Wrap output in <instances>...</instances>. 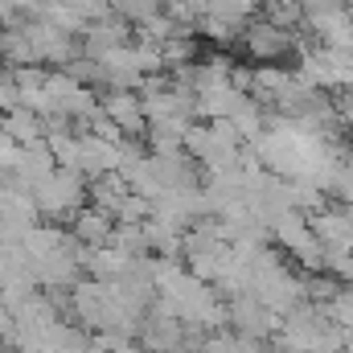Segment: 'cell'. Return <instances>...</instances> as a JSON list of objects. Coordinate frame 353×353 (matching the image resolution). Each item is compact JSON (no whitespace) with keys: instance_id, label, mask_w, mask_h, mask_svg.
I'll return each mask as SVG.
<instances>
[{"instance_id":"cell-1","label":"cell","mask_w":353,"mask_h":353,"mask_svg":"<svg viewBox=\"0 0 353 353\" xmlns=\"http://www.w3.org/2000/svg\"><path fill=\"white\" fill-rule=\"evenodd\" d=\"M33 205H37V218L54 222V226H58V218H74L87 205V176H79L74 169H54L33 189Z\"/></svg>"},{"instance_id":"cell-2","label":"cell","mask_w":353,"mask_h":353,"mask_svg":"<svg viewBox=\"0 0 353 353\" xmlns=\"http://www.w3.org/2000/svg\"><path fill=\"white\" fill-rule=\"evenodd\" d=\"M239 41H243V54L255 66H279L288 54H296L300 33H283V29L267 25V21H247L243 33H239Z\"/></svg>"},{"instance_id":"cell-3","label":"cell","mask_w":353,"mask_h":353,"mask_svg":"<svg viewBox=\"0 0 353 353\" xmlns=\"http://www.w3.org/2000/svg\"><path fill=\"white\" fill-rule=\"evenodd\" d=\"M99 111L123 132V140H140V136L148 132V123H144V103H140L136 90H107V94L99 99Z\"/></svg>"},{"instance_id":"cell-4","label":"cell","mask_w":353,"mask_h":353,"mask_svg":"<svg viewBox=\"0 0 353 353\" xmlns=\"http://www.w3.org/2000/svg\"><path fill=\"white\" fill-rule=\"evenodd\" d=\"M111 230H115L111 214H103V210H94V205H83V210L70 218V239H74V243H87L90 251H94V247H107V243H111Z\"/></svg>"},{"instance_id":"cell-5","label":"cell","mask_w":353,"mask_h":353,"mask_svg":"<svg viewBox=\"0 0 353 353\" xmlns=\"http://www.w3.org/2000/svg\"><path fill=\"white\" fill-rule=\"evenodd\" d=\"M0 132L17 144V148H29V144H41L46 140V119L25 111V107H12L0 115Z\"/></svg>"},{"instance_id":"cell-6","label":"cell","mask_w":353,"mask_h":353,"mask_svg":"<svg viewBox=\"0 0 353 353\" xmlns=\"http://www.w3.org/2000/svg\"><path fill=\"white\" fill-rule=\"evenodd\" d=\"M259 4H263V0H205V12H201V17H214V21H222L226 29L243 33V25L259 12Z\"/></svg>"},{"instance_id":"cell-7","label":"cell","mask_w":353,"mask_h":353,"mask_svg":"<svg viewBox=\"0 0 353 353\" xmlns=\"http://www.w3.org/2000/svg\"><path fill=\"white\" fill-rule=\"evenodd\" d=\"M263 21L283 29V33H300L304 8H300V0H263Z\"/></svg>"},{"instance_id":"cell-8","label":"cell","mask_w":353,"mask_h":353,"mask_svg":"<svg viewBox=\"0 0 353 353\" xmlns=\"http://www.w3.org/2000/svg\"><path fill=\"white\" fill-rule=\"evenodd\" d=\"M333 111H337V119L353 132V90H341V94L333 99Z\"/></svg>"},{"instance_id":"cell-9","label":"cell","mask_w":353,"mask_h":353,"mask_svg":"<svg viewBox=\"0 0 353 353\" xmlns=\"http://www.w3.org/2000/svg\"><path fill=\"white\" fill-rule=\"evenodd\" d=\"M21 21H25V17L17 12V4H12V0H0V33H4V29H17Z\"/></svg>"},{"instance_id":"cell-10","label":"cell","mask_w":353,"mask_h":353,"mask_svg":"<svg viewBox=\"0 0 353 353\" xmlns=\"http://www.w3.org/2000/svg\"><path fill=\"white\" fill-rule=\"evenodd\" d=\"M304 12H316V8H350V0H300Z\"/></svg>"}]
</instances>
